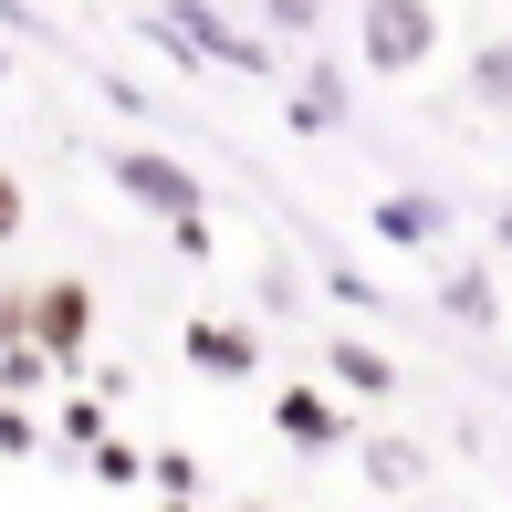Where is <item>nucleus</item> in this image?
Wrapping results in <instances>:
<instances>
[{"instance_id":"16","label":"nucleus","mask_w":512,"mask_h":512,"mask_svg":"<svg viewBox=\"0 0 512 512\" xmlns=\"http://www.w3.org/2000/svg\"><path fill=\"white\" fill-rule=\"evenodd\" d=\"M0 74H11V53H0Z\"/></svg>"},{"instance_id":"9","label":"nucleus","mask_w":512,"mask_h":512,"mask_svg":"<svg viewBox=\"0 0 512 512\" xmlns=\"http://www.w3.org/2000/svg\"><path fill=\"white\" fill-rule=\"evenodd\" d=\"M450 314L471 324V335H492V324H502V293H492V272H450Z\"/></svg>"},{"instance_id":"10","label":"nucleus","mask_w":512,"mask_h":512,"mask_svg":"<svg viewBox=\"0 0 512 512\" xmlns=\"http://www.w3.org/2000/svg\"><path fill=\"white\" fill-rule=\"evenodd\" d=\"M471 95L492 115H512V42H481V53H471Z\"/></svg>"},{"instance_id":"1","label":"nucleus","mask_w":512,"mask_h":512,"mask_svg":"<svg viewBox=\"0 0 512 512\" xmlns=\"http://www.w3.org/2000/svg\"><path fill=\"white\" fill-rule=\"evenodd\" d=\"M356 53H366V74H418V63L439 53V11L429 0H366L356 11Z\"/></svg>"},{"instance_id":"8","label":"nucleus","mask_w":512,"mask_h":512,"mask_svg":"<svg viewBox=\"0 0 512 512\" xmlns=\"http://www.w3.org/2000/svg\"><path fill=\"white\" fill-rule=\"evenodd\" d=\"M439 230H450V209H439V199H377V241H398V251H429Z\"/></svg>"},{"instance_id":"3","label":"nucleus","mask_w":512,"mask_h":512,"mask_svg":"<svg viewBox=\"0 0 512 512\" xmlns=\"http://www.w3.org/2000/svg\"><path fill=\"white\" fill-rule=\"evenodd\" d=\"M21 324L42 335V356H84V335H95V293H84V283H42L32 304H21Z\"/></svg>"},{"instance_id":"6","label":"nucleus","mask_w":512,"mask_h":512,"mask_svg":"<svg viewBox=\"0 0 512 512\" xmlns=\"http://www.w3.org/2000/svg\"><path fill=\"white\" fill-rule=\"evenodd\" d=\"M178 32H189V42H209L230 74H272V53H262V42H251V32H230V21H220V11H199V0H178Z\"/></svg>"},{"instance_id":"12","label":"nucleus","mask_w":512,"mask_h":512,"mask_svg":"<svg viewBox=\"0 0 512 512\" xmlns=\"http://www.w3.org/2000/svg\"><path fill=\"white\" fill-rule=\"evenodd\" d=\"M366 471H377V481H418V450H408V439H377V450H366Z\"/></svg>"},{"instance_id":"15","label":"nucleus","mask_w":512,"mask_h":512,"mask_svg":"<svg viewBox=\"0 0 512 512\" xmlns=\"http://www.w3.org/2000/svg\"><path fill=\"white\" fill-rule=\"evenodd\" d=\"M492 230H502V241H512V199H502V220H492Z\"/></svg>"},{"instance_id":"4","label":"nucleus","mask_w":512,"mask_h":512,"mask_svg":"<svg viewBox=\"0 0 512 512\" xmlns=\"http://www.w3.org/2000/svg\"><path fill=\"white\" fill-rule=\"evenodd\" d=\"M178 345H189L199 377H251V366H262V335H251V324H209V314H199Z\"/></svg>"},{"instance_id":"14","label":"nucleus","mask_w":512,"mask_h":512,"mask_svg":"<svg viewBox=\"0 0 512 512\" xmlns=\"http://www.w3.org/2000/svg\"><path fill=\"white\" fill-rule=\"evenodd\" d=\"M11 230H21V189L0 178V241H11Z\"/></svg>"},{"instance_id":"13","label":"nucleus","mask_w":512,"mask_h":512,"mask_svg":"<svg viewBox=\"0 0 512 512\" xmlns=\"http://www.w3.org/2000/svg\"><path fill=\"white\" fill-rule=\"evenodd\" d=\"M272 32H314V0H272Z\"/></svg>"},{"instance_id":"11","label":"nucleus","mask_w":512,"mask_h":512,"mask_svg":"<svg viewBox=\"0 0 512 512\" xmlns=\"http://www.w3.org/2000/svg\"><path fill=\"white\" fill-rule=\"evenodd\" d=\"M293 115H304V126H335V115H345V84H335V74H314L304 95H293Z\"/></svg>"},{"instance_id":"5","label":"nucleus","mask_w":512,"mask_h":512,"mask_svg":"<svg viewBox=\"0 0 512 512\" xmlns=\"http://www.w3.org/2000/svg\"><path fill=\"white\" fill-rule=\"evenodd\" d=\"M272 429H283L293 450H335V439H345V408L324 398V387H283V398H272Z\"/></svg>"},{"instance_id":"2","label":"nucleus","mask_w":512,"mask_h":512,"mask_svg":"<svg viewBox=\"0 0 512 512\" xmlns=\"http://www.w3.org/2000/svg\"><path fill=\"white\" fill-rule=\"evenodd\" d=\"M105 168H115V189H126L136 209H157V220H189L199 209V178L178 168V157H157V147H115Z\"/></svg>"},{"instance_id":"7","label":"nucleus","mask_w":512,"mask_h":512,"mask_svg":"<svg viewBox=\"0 0 512 512\" xmlns=\"http://www.w3.org/2000/svg\"><path fill=\"white\" fill-rule=\"evenodd\" d=\"M324 356H335V387H356V398H398V366H387L366 335H335Z\"/></svg>"}]
</instances>
